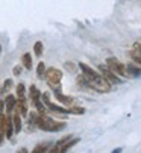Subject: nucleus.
<instances>
[{
	"label": "nucleus",
	"mask_w": 141,
	"mask_h": 153,
	"mask_svg": "<svg viewBox=\"0 0 141 153\" xmlns=\"http://www.w3.org/2000/svg\"><path fill=\"white\" fill-rule=\"evenodd\" d=\"M12 86H14V82H12V79H6V80L2 83V88H0V94H2V96H6V94H9V91L12 90Z\"/></svg>",
	"instance_id": "nucleus-15"
},
{
	"label": "nucleus",
	"mask_w": 141,
	"mask_h": 153,
	"mask_svg": "<svg viewBox=\"0 0 141 153\" xmlns=\"http://www.w3.org/2000/svg\"><path fill=\"white\" fill-rule=\"evenodd\" d=\"M29 100L32 102V105H35L37 102L41 100V91L37 88V85H31L29 86Z\"/></svg>",
	"instance_id": "nucleus-12"
},
{
	"label": "nucleus",
	"mask_w": 141,
	"mask_h": 153,
	"mask_svg": "<svg viewBox=\"0 0 141 153\" xmlns=\"http://www.w3.org/2000/svg\"><path fill=\"white\" fill-rule=\"evenodd\" d=\"M68 114H73V115H84L85 114V108L82 106H70L68 108Z\"/></svg>",
	"instance_id": "nucleus-19"
},
{
	"label": "nucleus",
	"mask_w": 141,
	"mask_h": 153,
	"mask_svg": "<svg viewBox=\"0 0 141 153\" xmlns=\"http://www.w3.org/2000/svg\"><path fill=\"white\" fill-rule=\"evenodd\" d=\"M53 94H55L56 102H59V103L64 105L65 108H70V106H73V105H75V99H73L72 96L62 94V91H59V93H53Z\"/></svg>",
	"instance_id": "nucleus-8"
},
{
	"label": "nucleus",
	"mask_w": 141,
	"mask_h": 153,
	"mask_svg": "<svg viewBox=\"0 0 141 153\" xmlns=\"http://www.w3.org/2000/svg\"><path fill=\"white\" fill-rule=\"evenodd\" d=\"M122 152H123L122 147H117V149H114V152H111V153H122Z\"/></svg>",
	"instance_id": "nucleus-24"
},
{
	"label": "nucleus",
	"mask_w": 141,
	"mask_h": 153,
	"mask_svg": "<svg viewBox=\"0 0 141 153\" xmlns=\"http://www.w3.org/2000/svg\"><path fill=\"white\" fill-rule=\"evenodd\" d=\"M3 140H5V134H3V132H0V146L3 144Z\"/></svg>",
	"instance_id": "nucleus-25"
},
{
	"label": "nucleus",
	"mask_w": 141,
	"mask_h": 153,
	"mask_svg": "<svg viewBox=\"0 0 141 153\" xmlns=\"http://www.w3.org/2000/svg\"><path fill=\"white\" fill-rule=\"evenodd\" d=\"M50 149V143H40L34 147L31 153H47V150Z\"/></svg>",
	"instance_id": "nucleus-17"
},
{
	"label": "nucleus",
	"mask_w": 141,
	"mask_h": 153,
	"mask_svg": "<svg viewBox=\"0 0 141 153\" xmlns=\"http://www.w3.org/2000/svg\"><path fill=\"white\" fill-rule=\"evenodd\" d=\"M106 67L115 74V76H119V77H128L126 76V65L123 62H120L117 58L114 56H109L106 59Z\"/></svg>",
	"instance_id": "nucleus-5"
},
{
	"label": "nucleus",
	"mask_w": 141,
	"mask_h": 153,
	"mask_svg": "<svg viewBox=\"0 0 141 153\" xmlns=\"http://www.w3.org/2000/svg\"><path fill=\"white\" fill-rule=\"evenodd\" d=\"M46 70H47L46 64H44L43 61H41V62H38V65H37V77H38V79H41V80H44Z\"/></svg>",
	"instance_id": "nucleus-18"
},
{
	"label": "nucleus",
	"mask_w": 141,
	"mask_h": 153,
	"mask_svg": "<svg viewBox=\"0 0 141 153\" xmlns=\"http://www.w3.org/2000/svg\"><path fill=\"white\" fill-rule=\"evenodd\" d=\"M34 53H35V56H38V58L44 53V46H43L41 41H37L35 44H34Z\"/></svg>",
	"instance_id": "nucleus-20"
},
{
	"label": "nucleus",
	"mask_w": 141,
	"mask_h": 153,
	"mask_svg": "<svg viewBox=\"0 0 141 153\" xmlns=\"http://www.w3.org/2000/svg\"><path fill=\"white\" fill-rule=\"evenodd\" d=\"M79 143V138H75L73 135H67L64 138H61L56 144L50 146V149L47 150V153H67L73 146H76Z\"/></svg>",
	"instance_id": "nucleus-4"
},
{
	"label": "nucleus",
	"mask_w": 141,
	"mask_h": 153,
	"mask_svg": "<svg viewBox=\"0 0 141 153\" xmlns=\"http://www.w3.org/2000/svg\"><path fill=\"white\" fill-rule=\"evenodd\" d=\"M0 55H2V44H0Z\"/></svg>",
	"instance_id": "nucleus-26"
},
{
	"label": "nucleus",
	"mask_w": 141,
	"mask_h": 153,
	"mask_svg": "<svg viewBox=\"0 0 141 153\" xmlns=\"http://www.w3.org/2000/svg\"><path fill=\"white\" fill-rule=\"evenodd\" d=\"M11 120H12V126H14V134H20V132H21V129H23V123H21V117H20V114L12 112Z\"/></svg>",
	"instance_id": "nucleus-13"
},
{
	"label": "nucleus",
	"mask_w": 141,
	"mask_h": 153,
	"mask_svg": "<svg viewBox=\"0 0 141 153\" xmlns=\"http://www.w3.org/2000/svg\"><path fill=\"white\" fill-rule=\"evenodd\" d=\"M14 112L20 114V117H28V114H29V103H28V99H26V97L17 99Z\"/></svg>",
	"instance_id": "nucleus-7"
},
{
	"label": "nucleus",
	"mask_w": 141,
	"mask_h": 153,
	"mask_svg": "<svg viewBox=\"0 0 141 153\" xmlns=\"http://www.w3.org/2000/svg\"><path fill=\"white\" fill-rule=\"evenodd\" d=\"M3 102H5V114L11 115L14 112V108H15V103H17V97L14 94H6Z\"/></svg>",
	"instance_id": "nucleus-9"
},
{
	"label": "nucleus",
	"mask_w": 141,
	"mask_h": 153,
	"mask_svg": "<svg viewBox=\"0 0 141 153\" xmlns=\"http://www.w3.org/2000/svg\"><path fill=\"white\" fill-rule=\"evenodd\" d=\"M97 71L102 74V77H105V80L109 83V85H117V83H122V79L119 76H115L105 64H100L97 67Z\"/></svg>",
	"instance_id": "nucleus-6"
},
{
	"label": "nucleus",
	"mask_w": 141,
	"mask_h": 153,
	"mask_svg": "<svg viewBox=\"0 0 141 153\" xmlns=\"http://www.w3.org/2000/svg\"><path fill=\"white\" fill-rule=\"evenodd\" d=\"M64 65H65L67 71H70V73H76V71H78V68H79L78 65H75L73 62H65Z\"/></svg>",
	"instance_id": "nucleus-21"
},
{
	"label": "nucleus",
	"mask_w": 141,
	"mask_h": 153,
	"mask_svg": "<svg viewBox=\"0 0 141 153\" xmlns=\"http://www.w3.org/2000/svg\"><path fill=\"white\" fill-rule=\"evenodd\" d=\"M23 73V65H15V67L12 68V74L14 76H20Z\"/></svg>",
	"instance_id": "nucleus-22"
},
{
	"label": "nucleus",
	"mask_w": 141,
	"mask_h": 153,
	"mask_svg": "<svg viewBox=\"0 0 141 153\" xmlns=\"http://www.w3.org/2000/svg\"><path fill=\"white\" fill-rule=\"evenodd\" d=\"M26 85L23 83V82H20V83H17V86H15V97L17 99H23V97H26Z\"/></svg>",
	"instance_id": "nucleus-16"
},
{
	"label": "nucleus",
	"mask_w": 141,
	"mask_h": 153,
	"mask_svg": "<svg viewBox=\"0 0 141 153\" xmlns=\"http://www.w3.org/2000/svg\"><path fill=\"white\" fill-rule=\"evenodd\" d=\"M126 76L128 77H140L141 76V67L137 64H128L126 65Z\"/></svg>",
	"instance_id": "nucleus-11"
},
{
	"label": "nucleus",
	"mask_w": 141,
	"mask_h": 153,
	"mask_svg": "<svg viewBox=\"0 0 141 153\" xmlns=\"http://www.w3.org/2000/svg\"><path fill=\"white\" fill-rule=\"evenodd\" d=\"M21 65H23V68H26V70H32L34 62H32V55L29 52L21 55Z\"/></svg>",
	"instance_id": "nucleus-14"
},
{
	"label": "nucleus",
	"mask_w": 141,
	"mask_h": 153,
	"mask_svg": "<svg viewBox=\"0 0 141 153\" xmlns=\"http://www.w3.org/2000/svg\"><path fill=\"white\" fill-rule=\"evenodd\" d=\"M17 153H29V150H28L26 147H21V149H20V150H18Z\"/></svg>",
	"instance_id": "nucleus-23"
},
{
	"label": "nucleus",
	"mask_w": 141,
	"mask_h": 153,
	"mask_svg": "<svg viewBox=\"0 0 141 153\" xmlns=\"http://www.w3.org/2000/svg\"><path fill=\"white\" fill-rule=\"evenodd\" d=\"M78 67L82 71V76L88 82L91 90H96L97 93H109L111 91V85L105 80V77H102V74L97 70L91 68L90 65H87L85 62H79Z\"/></svg>",
	"instance_id": "nucleus-1"
},
{
	"label": "nucleus",
	"mask_w": 141,
	"mask_h": 153,
	"mask_svg": "<svg viewBox=\"0 0 141 153\" xmlns=\"http://www.w3.org/2000/svg\"><path fill=\"white\" fill-rule=\"evenodd\" d=\"M37 127L40 130H44V132H59V130L65 129V123L64 121H56L49 114H46V115H38Z\"/></svg>",
	"instance_id": "nucleus-2"
},
{
	"label": "nucleus",
	"mask_w": 141,
	"mask_h": 153,
	"mask_svg": "<svg viewBox=\"0 0 141 153\" xmlns=\"http://www.w3.org/2000/svg\"><path fill=\"white\" fill-rule=\"evenodd\" d=\"M44 80L47 82L49 88L53 91V93H59L62 90L61 86V82H62V71L59 68H55V67H50L46 70V74H44Z\"/></svg>",
	"instance_id": "nucleus-3"
},
{
	"label": "nucleus",
	"mask_w": 141,
	"mask_h": 153,
	"mask_svg": "<svg viewBox=\"0 0 141 153\" xmlns=\"http://www.w3.org/2000/svg\"><path fill=\"white\" fill-rule=\"evenodd\" d=\"M131 58L137 65L141 67V42H135L134 44V49L131 50Z\"/></svg>",
	"instance_id": "nucleus-10"
}]
</instances>
